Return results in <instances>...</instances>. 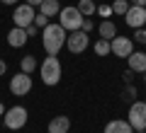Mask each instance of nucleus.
Wrapping results in <instances>:
<instances>
[{
	"label": "nucleus",
	"mask_w": 146,
	"mask_h": 133,
	"mask_svg": "<svg viewBox=\"0 0 146 133\" xmlns=\"http://www.w3.org/2000/svg\"><path fill=\"white\" fill-rule=\"evenodd\" d=\"M39 75H42L44 85H49V87L58 85V80H61V61L56 56H46L44 63L39 66Z\"/></svg>",
	"instance_id": "2"
},
{
	"label": "nucleus",
	"mask_w": 146,
	"mask_h": 133,
	"mask_svg": "<svg viewBox=\"0 0 146 133\" xmlns=\"http://www.w3.org/2000/svg\"><path fill=\"white\" fill-rule=\"evenodd\" d=\"M144 82H146V73H144Z\"/></svg>",
	"instance_id": "33"
},
{
	"label": "nucleus",
	"mask_w": 146,
	"mask_h": 133,
	"mask_svg": "<svg viewBox=\"0 0 146 133\" xmlns=\"http://www.w3.org/2000/svg\"><path fill=\"white\" fill-rule=\"evenodd\" d=\"M27 36H36V34H39V27H34V24H29V27H27Z\"/></svg>",
	"instance_id": "26"
},
{
	"label": "nucleus",
	"mask_w": 146,
	"mask_h": 133,
	"mask_svg": "<svg viewBox=\"0 0 146 133\" xmlns=\"http://www.w3.org/2000/svg\"><path fill=\"white\" fill-rule=\"evenodd\" d=\"M131 51H134V41L129 36H115V39H110V53H115L117 58H127Z\"/></svg>",
	"instance_id": "8"
},
{
	"label": "nucleus",
	"mask_w": 146,
	"mask_h": 133,
	"mask_svg": "<svg viewBox=\"0 0 146 133\" xmlns=\"http://www.w3.org/2000/svg\"><path fill=\"white\" fill-rule=\"evenodd\" d=\"M32 24L39 27V29H44V27L49 24V17H46V15H42V12H36V15H34V22H32Z\"/></svg>",
	"instance_id": "21"
},
{
	"label": "nucleus",
	"mask_w": 146,
	"mask_h": 133,
	"mask_svg": "<svg viewBox=\"0 0 146 133\" xmlns=\"http://www.w3.org/2000/svg\"><path fill=\"white\" fill-rule=\"evenodd\" d=\"M42 3H44V0H27V5H32V7H39Z\"/></svg>",
	"instance_id": "28"
},
{
	"label": "nucleus",
	"mask_w": 146,
	"mask_h": 133,
	"mask_svg": "<svg viewBox=\"0 0 146 133\" xmlns=\"http://www.w3.org/2000/svg\"><path fill=\"white\" fill-rule=\"evenodd\" d=\"M29 41V36H27V31L22 29V27H12L10 31H7V44H10L12 48H22Z\"/></svg>",
	"instance_id": "11"
},
{
	"label": "nucleus",
	"mask_w": 146,
	"mask_h": 133,
	"mask_svg": "<svg viewBox=\"0 0 146 133\" xmlns=\"http://www.w3.org/2000/svg\"><path fill=\"white\" fill-rule=\"evenodd\" d=\"M80 22H83V15L78 12V7H63V10L58 12V24L66 31L80 29Z\"/></svg>",
	"instance_id": "4"
},
{
	"label": "nucleus",
	"mask_w": 146,
	"mask_h": 133,
	"mask_svg": "<svg viewBox=\"0 0 146 133\" xmlns=\"http://www.w3.org/2000/svg\"><path fill=\"white\" fill-rule=\"evenodd\" d=\"M122 77H124V82H127V85H131V80H134V77H131V70H127Z\"/></svg>",
	"instance_id": "27"
},
{
	"label": "nucleus",
	"mask_w": 146,
	"mask_h": 133,
	"mask_svg": "<svg viewBox=\"0 0 146 133\" xmlns=\"http://www.w3.org/2000/svg\"><path fill=\"white\" fill-rule=\"evenodd\" d=\"M66 36H68V31L63 29L61 24H51V22H49V24L42 29V46H44V51H46L49 56H56V53L63 48V44H66Z\"/></svg>",
	"instance_id": "1"
},
{
	"label": "nucleus",
	"mask_w": 146,
	"mask_h": 133,
	"mask_svg": "<svg viewBox=\"0 0 146 133\" xmlns=\"http://www.w3.org/2000/svg\"><path fill=\"white\" fill-rule=\"evenodd\" d=\"M25 123H27V109L25 107H10L5 111V128L20 131V128H25Z\"/></svg>",
	"instance_id": "5"
},
{
	"label": "nucleus",
	"mask_w": 146,
	"mask_h": 133,
	"mask_svg": "<svg viewBox=\"0 0 146 133\" xmlns=\"http://www.w3.org/2000/svg\"><path fill=\"white\" fill-rule=\"evenodd\" d=\"M10 92L15 94V97H25V94L32 92V77L27 75V73H17L15 77H10Z\"/></svg>",
	"instance_id": "7"
},
{
	"label": "nucleus",
	"mask_w": 146,
	"mask_h": 133,
	"mask_svg": "<svg viewBox=\"0 0 146 133\" xmlns=\"http://www.w3.org/2000/svg\"><path fill=\"white\" fill-rule=\"evenodd\" d=\"M76 7H78V12L83 17H90V15H95V7H98V5H95V0H80Z\"/></svg>",
	"instance_id": "18"
},
{
	"label": "nucleus",
	"mask_w": 146,
	"mask_h": 133,
	"mask_svg": "<svg viewBox=\"0 0 146 133\" xmlns=\"http://www.w3.org/2000/svg\"><path fill=\"white\" fill-rule=\"evenodd\" d=\"M0 3H3V5H15L17 0H0Z\"/></svg>",
	"instance_id": "31"
},
{
	"label": "nucleus",
	"mask_w": 146,
	"mask_h": 133,
	"mask_svg": "<svg viewBox=\"0 0 146 133\" xmlns=\"http://www.w3.org/2000/svg\"><path fill=\"white\" fill-rule=\"evenodd\" d=\"M95 12L100 17H112V5H100V7H95Z\"/></svg>",
	"instance_id": "23"
},
{
	"label": "nucleus",
	"mask_w": 146,
	"mask_h": 133,
	"mask_svg": "<svg viewBox=\"0 0 146 133\" xmlns=\"http://www.w3.org/2000/svg\"><path fill=\"white\" fill-rule=\"evenodd\" d=\"M93 27H95L93 22H90L88 17H83V22H80V29H83V31H93Z\"/></svg>",
	"instance_id": "25"
},
{
	"label": "nucleus",
	"mask_w": 146,
	"mask_h": 133,
	"mask_svg": "<svg viewBox=\"0 0 146 133\" xmlns=\"http://www.w3.org/2000/svg\"><path fill=\"white\" fill-rule=\"evenodd\" d=\"M5 70H7V63L0 58V75H5Z\"/></svg>",
	"instance_id": "29"
},
{
	"label": "nucleus",
	"mask_w": 146,
	"mask_h": 133,
	"mask_svg": "<svg viewBox=\"0 0 146 133\" xmlns=\"http://www.w3.org/2000/svg\"><path fill=\"white\" fill-rule=\"evenodd\" d=\"M144 29H146V24H144Z\"/></svg>",
	"instance_id": "34"
},
{
	"label": "nucleus",
	"mask_w": 146,
	"mask_h": 133,
	"mask_svg": "<svg viewBox=\"0 0 146 133\" xmlns=\"http://www.w3.org/2000/svg\"><path fill=\"white\" fill-rule=\"evenodd\" d=\"M88 44H90V36H88V31H83V29H76V31H71V34L66 36V46H68L71 53H83L85 48H88Z\"/></svg>",
	"instance_id": "6"
},
{
	"label": "nucleus",
	"mask_w": 146,
	"mask_h": 133,
	"mask_svg": "<svg viewBox=\"0 0 146 133\" xmlns=\"http://www.w3.org/2000/svg\"><path fill=\"white\" fill-rule=\"evenodd\" d=\"M136 97V87L134 85H127V90H124V99H134Z\"/></svg>",
	"instance_id": "24"
},
{
	"label": "nucleus",
	"mask_w": 146,
	"mask_h": 133,
	"mask_svg": "<svg viewBox=\"0 0 146 133\" xmlns=\"http://www.w3.org/2000/svg\"><path fill=\"white\" fill-rule=\"evenodd\" d=\"M129 3H131V5H144L146 7V0H129Z\"/></svg>",
	"instance_id": "30"
},
{
	"label": "nucleus",
	"mask_w": 146,
	"mask_h": 133,
	"mask_svg": "<svg viewBox=\"0 0 146 133\" xmlns=\"http://www.w3.org/2000/svg\"><path fill=\"white\" fill-rule=\"evenodd\" d=\"M95 53L98 56H107L110 53V39H98L95 41Z\"/></svg>",
	"instance_id": "20"
},
{
	"label": "nucleus",
	"mask_w": 146,
	"mask_h": 133,
	"mask_svg": "<svg viewBox=\"0 0 146 133\" xmlns=\"http://www.w3.org/2000/svg\"><path fill=\"white\" fill-rule=\"evenodd\" d=\"M131 41H139V44H146V29H144V27L134 29V36H131Z\"/></svg>",
	"instance_id": "22"
},
{
	"label": "nucleus",
	"mask_w": 146,
	"mask_h": 133,
	"mask_svg": "<svg viewBox=\"0 0 146 133\" xmlns=\"http://www.w3.org/2000/svg\"><path fill=\"white\" fill-rule=\"evenodd\" d=\"M36 68H39V63H36V58H34V56H25V58L20 61V70H22V73H27V75H32Z\"/></svg>",
	"instance_id": "17"
},
{
	"label": "nucleus",
	"mask_w": 146,
	"mask_h": 133,
	"mask_svg": "<svg viewBox=\"0 0 146 133\" xmlns=\"http://www.w3.org/2000/svg\"><path fill=\"white\" fill-rule=\"evenodd\" d=\"M105 133H134V128L129 126V121H122V119H115L105 126Z\"/></svg>",
	"instance_id": "14"
},
{
	"label": "nucleus",
	"mask_w": 146,
	"mask_h": 133,
	"mask_svg": "<svg viewBox=\"0 0 146 133\" xmlns=\"http://www.w3.org/2000/svg\"><path fill=\"white\" fill-rule=\"evenodd\" d=\"M71 131V119L68 116H54L49 121V133H68Z\"/></svg>",
	"instance_id": "13"
},
{
	"label": "nucleus",
	"mask_w": 146,
	"mask_h": 133,
	"mask_svg": "<svg viewBox=\"0 0 146 133\" xmlns=\"http://www.w3.org/2000/svg\"><path fill=\"white\" fill-rule=\"evenodd\" d=\"M34 7L32 5H17L15 7V12H12V22H15V27H22V29H27V27L32 24V22H34Z\"/></svg>",
	"instance_id": "9"
},
{
	"label": "nucleus",
	"mask_w": 146,
	"mask_h": 133,
	"mask_svg": "<svg viewBox=\"0 0 146 133\" xmlns=\"http://www.w3.org/2000/svg\"><path fill=\"white\" fill-rule=\"evenodd\" d=\"M39 12L46 17H56L61 12V5H58V0H44L42 5H39Z\"/></svg>",
	"instance_id": "15"
},
{
	"label": "nucleus",
	"mask_w": 146,
	"mask_h": 133,
	"mask_svg": "<svg viewBox=\"0 0 146 133\" xmlns=\"http://www.w3.org/2000/svg\"><path fill=\"white\" fill-rule=\"evenodd\" d=\"M3 114H5V107H3V104H0V116H3Z\"/></svg>",
	"instance_id": "32"
},
{
	"label": "nucleus",
	"mask_w": 146,
	"mask_h": 133,
	"mask_svg": "<svg viewBox=\"0 0 146 133\" xmlns=\"http://www.w3.org/2000/svg\"><path fill=\"white\" fill-rule=\"evenodd\" d=\"M98 31H100V39H115L117 36V27H115V22H110V20L100 22Z\"/></svg>",
	"instance_id": "16"
},
{
	"label": "nucleus",
	"mask_w": 146,
	"mask_h": 133,
	"mask_svg": "<svg viewBox=\"0 0 146 133\" xmlns=\"http://www.w3.org/2000/svg\"><path fill=\"white\" fill-rule=\"evenodd\" d=\"M129 0H115V3H112V15H124L127 10H129Z\"/></svg>",
	"instance_id": "19"
},
{
	"label": "nucleus",
	"mask_w": 146,
	"mask_h": 133,
	"mask_svg": "<svg viewBox=\"0 0 146 133\" xmlns=\"http://www.w3.org/2000/svg\"><path fill=\"white\" fill-rule=\"evenodd\" d=\"M124 22L131 29H139L146 24V7L144 5H129V10L124 12Z\"/></svg>",
	"instance_id": "10"
},
{
	"label": "nucleus",
	"mask_w": 146,
	"mask_h": 133,
	"mask_svg": "<svg viewBox=\"0 0 146 133\" xmlns=\"http://www.w3.org/2000/svg\"><path fill=\"white\" fill-rule=\"evenodd\" d=\"M127 63H129L131 73H146V53L144 51H131L127 56Z\"/></svg>",
	"instance_id": "12"
},
{
	"label": "nucleus",
	"mask_w": 146,
	"mask_h": 133,
	"mask_svg": "<svg viewBox=\"0 0 146 133\" xmlns=\"http://www.w3.org/2000/svg\"><path fill=\"white\" fill-rule=\"evenodd\" d=\"M127 121L134 128V133H144L146 131V102H134L131 104Z\"/></svg>",
	"instance_id": "3"
}]
</instances>
